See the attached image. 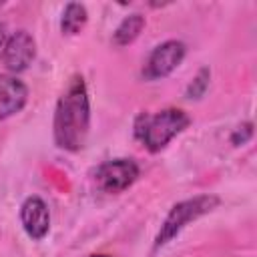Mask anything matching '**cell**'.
<instances>
[{
    "label": "cell",
    "instance_id": "1",
    "mask_svg": "<svg viewBox=\"0 0 257 257\" xmlns=\"http://www.w3.org/2000/svg\"><path fill=\"white\" fill-rule=\"evenodd\" d=\"M54 143L62 151L76 153L86 145L90 128V102L82 76H72L54 110Z\"/></svg>",
    "mask_w": 257,
    "mask_h": 257
},
{
    "label": "cell",
    "instance_id": "2",
    "mask_svg": "<svg viewBox=\"0 0 257 257\" xmlns=\"http://www.w3.org/2000/svg\"><path fill=\"white\" fill-rule=\"evenodd\" d=\"M189 122H191L189 114L181 108H163L157 114L141 112L135 120V137L151 153H159L181 131H185Z\"/></svg>",
    "mask_w": 257,
    "mask_h": 257
},
{
    "label": "cell",
    "instance_id": "3",
    "mask_svg": "<svg viewBox=\"0 0 257 257\" xmlns=\"http://www.w3.org/2000/svg\"><path fill=\"white\" fill-rule=\"evenodd\" d=\"M221 203V199L217 195H197L193 199L181 201L177 205L171 207V211L167 213L165 221L161 223V229L155 237V249L167 245L169 241H173L191 221L211 213L213 209H217Z\"/></svg>",
    "mask_w": 257,
    "mask_h": 257
},
{
    "label": "cell",
    "instance_id": "4",
    "mask_svg": "<svg viewBox=\"0 0 257 257\" xmlns=\"http://www.w3.org/2000/svg\"><path fill=\"white\" fill-rule=\"evenodd\" d=\"M137 179H139V165L133 159L106 161L94 173L96 187L102 193H110V195L126 191Z\"/></svg>",
    "mask_w": 257,
    "mask_h": 257
},
{
    "label": "cell",
    "instance_id": "5",
    "mask_svg": "<svg viewBox=\"0 0 257 257\" xmlns=\"http://www.w3.org/2000/svg\"><path fill=\"white\" fill-rule=\"evenodd\" d=\"M185 52H187V46L181 42V40H167L163 44H159L149 60H147V66L143 70L145 78L149 80H157V78H165L169 76L185 58Z\"/></svg>",
    "mask_w": 257,
    "mask_h": 257
},
{
    "label": "cell",
    "instance_id": "6",
    "mask_svg": "<svg viewBox=\"0 0 257 257\" xmlns=\"http://www.w3.org/2000/svg\"><path fill=\"white\" fill-rule=\"evenodd\" d=\"M36 56V42L30 32L26 30H16L2 48V64L10 72H24Z\"/></svg>",
    "mask_w": 257,
    "mask_h": 257
},
{
    "label": "cell",
    "instance_id": "7",
    "mask_svg": "<svg viewBox=\"0 0 257 257\" xmlns=\"http://www.w3.org/2000/svg\"><path fill=\"white\" fill-rule=\"evenodd\" d=\"M20 221H22V227L26 231V235L34 241H40L48 235L50 231V211L46 207V203L32 195L28 197L22 207H20Z\"/></svg>",
    "mask_w": 257,
    "mask_h": 257
},
{
    "label": "cell",
    "instance_id": "8",
    "mask_svg": "<svg viewBox=\"0 0 257 257\" xmlns=\"http://www.w3.org/2000/svg\"><path fill=\"white\" fill-rule=\"evenodd\" d=\"M26 100H28L26 84L12 74H0V120L20 112Z\"/></svg>",
    "mask_w": 257,
    "mask_h": 257
},
{
    "label": "cell",
    "instance_id": "9",
    "mask_svg": "<svg viewBox=\"0 0 257 257\" xmlns=\"http://www.w3.org/2000/svg\"><path fill=\"white\" fill-rule=\"evenodd\" d=\"M145 28V16L143 14H128L122 18V22L116 26L112 34V42L116 46H128L131 42L137 40V36Z\"/></svg>",
    "mask_w": 257,
    "mask_h": 257
},
{
    "label": "cell",
    "instance_id": "10",
    "mask_svg": "<svg viewBox=\"0 0 257 257\" xmlns=\"http://www.w3.org/2000/svg\"><path fill=\"white\" fill-rule=\"evenodd\" d=\"M86 20H88L86 8L78 2H68L64 6L62 18H60V30L64 34H78L82 30V26L86 24Z\"/></svg>",
    "mask_w": 257,
    "mask_h": 257
},
{
    "label": "cell",
    "instance_id": "11",
    "mask_svg": "<svg viewBox=\"0 0 257 257\" xmlns=\"http://www.w3.org/2000/svg\"><path fill=\"white\" fill-rule=\"evenodd\" d=\"M209 80H211V70L207 66L199 68V72L195 74V78L191 80V84L187 86V92L185 96L191 98V100H199L201 96H205L207 88H209Z\"/></svg>",
    "mask_w": 257,
    "mask_h": 257
},
{
    "label": "cell",
    "instance_id": "12",
    "mask_svg": "<svg viewBox=\"0 0 257 257\" xmlns=\"http://www.w3.org/2000/svg\"><path fill=\"white\" fill-rule=\"evenodd\" d=\"M253 137V122H241L233 133H231V145L233 147H241L245 143H249Z\"/></svg>",
    "mask_w": 257,
    "mask_h": 257
},
{
    "label": "cell",
    "instance_id": "13",
    "mask_svg": "<svg viewBox=\"0 0 257 257\" xmlns=\"http://www.w3.org/2000/svg\"><path fill=\"white\" fill-rule=\"evenodd\" d=\"M4 42H6V26L0 22V48L4 46Z\"/></svg>",
    "mask_w": 257,
    "mask_h": 257
},
{
    "label": "cell",
    "instance_id": "14",
    "mask_svg": "<svg viewBox=\"0 0 257 257\" xmlns=\"http://www.w3.org/2000/svg\"><path fill=\"white\" fill-rule=\"evenodd\" d=\"M88 257H108V255H88Z\"/></svg>",
    "mask_w": 257,
    "mask_h": 257
}]
</instances>
